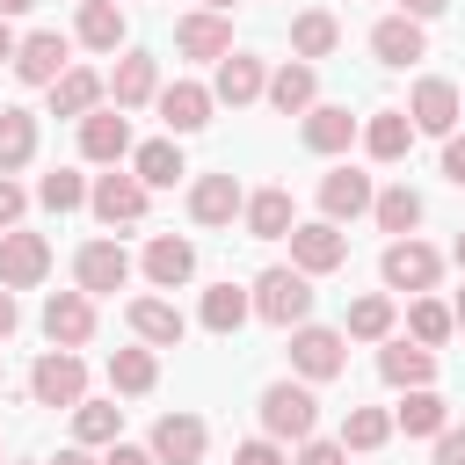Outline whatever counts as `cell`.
Wrapping results in <instances>:
<instances>
[{
	"label": "cell",
	"mask_w": 465,
	"mask_h": 465,
	"mask_svg": "<svg viewBox=\"0 0 465 465\" xmlns=\"http://www.w3.org/2000/svg\"><path fill=\"white\" fill-rule=\"evenodd\" d=\"M254 320L269 327H305L312 320V276L291 262V269H262L254 276Z\"/></svg>",
	"instance_id": "1"
},
{
	"label": "cell",
	"mask_w": 465,
	"mask_h": 465,
	"mask_svg": "<svg viewBox=\"0 0 465 465\" xmlns=\"http://www.w3.org/2000/svg\"><path fill=\"white\" fill-rule=\"evenodd\" d=\"M312 421H320L312 385H291V378L262 385V436H276V443H305V436H312Z\"/></svg>",
	"instance_id": "2"
},
{
	"label": "cell",
	"mask_w": 465,
	"mask_h": 465,
	"mask_svg": "<svg viewBox=\"0 0 465 465\" xmlns=\"http://www.w3.org/2000/svg\"><path fill=\"white\" fill-rule=\"evenodd\" d=\"M378 276H385V291H414V298H421V291H436L443 254H436L429 240H414V232H407V240H392V247L378 254Z\"/></svg>",
	"instance_id": "3"
},
{
	"label": "cell",
	"mask_w": 465,
	"mask_h": 465,
	"mask_svg": "<svg viewBox=\"0 0 465 465\" xmlns=\"http://www.w3.org/2000/svg\"><path fill=\"white\" fill-rule=\"evenodd\" d=\"M341 363H349V334L341 327H291V371L305 378V385H320V378H341Z\"/></svg>",
	"instance_id": "4"
},
{
	"label": "cell",
	"mask_w": 465,
	"mask_h": 465,
	"mask_svg": "<svg viewBox=\"0 0 465 465\" xmlns=\"http://www.w3.org/2000/svg\"><path fill=\"white\" fill-rule=\"evenodd\" d=\"M29 392H36V407H80L87 400V363L73 349H44L36 371H29Z\"/></svg>",
	"instance_id": "5"
},
{
	"label": "cell",
	"mask_w": 465,
	"mask_h": 465,
	"mask_svg": "<svg viewBox=\"0 0 465 465\" xmlns=\"http://www.w3.org/2000/svg\"><path fill=\"white\" fill-rule=\"evenodd\" d=\"M291 262H298L305 276H334V269L349 262V232H341L334 218H312V225H291Z\"/></svg>",
	"instance_id": "6"
},
{
	"label": "cell",
	"mask_w": 465,
	"mask_h": 465,
	"mask_svg": "<svg viewBox=\"0 0 465 465\" xmlns=\"http://www.w3.org/2000/svg\"><path fill=\"white\" fill-rule=\"evenodd\" d=\"M73 283H80L87 298L124 291V283H131V254H124V240H87V247L73 254Z\"/></svg>",
	"instance_id": "7"
},
{
	"label": "cell",
	"mask_w": 465,
	"mask_h": 465,
	"mask_svg": "<svg viewBox=\"0 0 465 465\" xmlns=\"http://www.w3.org/2000/svg\"><path fill=\"white\" fill-rule=\"evenodd\" d=\"M44 276H51V240L7 225V232H0V283H7V291H29V283H44Z\"/></svg>",
	"instance_id": "8"
},
{
	"label": "cell",
	"mask_w": 465,
	"mask_h": 465,
	"mask_svg": "<svg viewBox=\"0 0 465 465\" xmlns=\"http://www.w3.org/2000/svg\"><path fill=\"white\" fill-rule=\"evenodd\" d=\"M145 203H153V189H145L138 174H116V167L87 189V211H94L102 225H138V218H145Z\"/></svg>",
	"instance_id": "9"
},
{
	"label": "cell",
	"mask_w": 465,
	"mask_h": 465,
	"mask_svg": "<svg viewBox=\"0 0 465 465\" xmlns=\"http://www.w3.org/2000/svg\"><path fill=\"white\" fill-rule=\"evenodd\" d=\"M44 334H51V349H87L94 341V298L87 291H51L44 298Z\"/></svg>",
	"instance_id": "10"
},
{
	"label": "cell",
	"mask_w": 465,
	"mask_h": 465,
	"mask_svg": "<svg viewBox=\"0 0 465 465\" xmlns=\"http://www.w3.org/2000/svg\"><path fill=\"white\" fill-rule=\"evenodd\" d=\"M65 65H73V44L58 29H36V36L15 44V80H29V87H51Z\"/></svg>",
	"instance_id": "11"
},
{
	"label": "cell",
	"mask_w": 465,
	"mask_h": 465,
	"mask_svg": "<svg viewBox=\"0 0 465 465\" xmlns=\"http://www.w3.org/2000/svg\"><path fill=\"white\" fill-rule=\"evenodd\" d=\"M407 116H414V131H429V138H450V131H458V87H450L443 73L414 80V94H407Z\"/></svg>",
	"instance_id": "12"
},
{
	"label": "cell",
	"mask_w": 465,
	"mask_h": 465,
	"mask_svg": "<svg viewBox=\"0 0 465 465\" xmlns=\"http://www.w3.org/2000/svg\"><path fill=\"white\" fill-rule=\"evenodd\" d=\"M153 102H160V116H167V138L203 131V124H211V109H218V94H211L203 80H174V87H160Z\"/></svg>",
	"instance_id": "13"
},
{
	"label": "cell",
	"mask_w": 465,
	"mask_h": 465,
	"mask_svg": "<svg viewBox=\"0 0 465 465\" xmlns=\"http://www.w3.org/2000/svg\"><path fill=\"white\" fill-rule=\"evenodd\" d=\"M174 51H182V58H211V65H218V58L232 51V22H225L218 7H196V15H182V22H174Z\"/></svg>",
	"instance_id": "14"
},
{
	"label": "cell",
	"mask_w": 465,
	"mask_h": 465,
	"mask_svg": "<svg viewBox=\"0 0 465 465\" xmlns=\"http://www.w3.org/2000/svg\"><path fill=\"white\" fill-rule=\"evenodd\" d=\"M240 211H247V189L232 174H196L189 182V218L196 225H232Z\"/></svg>",
	"instance_id": "15"
},
{
	"label": "cell",
	"mask_w": 465,
	"mask_h": 465,
	"mask_svg": "<svg viewBox=\"0 0 465 465\" xmlns=\"http://www.w3.org/2000/svg\"><path fill=\"white\" fill-rule=\"evenodd\" d=\"M378 378L400 385V392H407V385H429V378H436V349H421L414 334H385V349H378Z\"/></svg>",
	"instance_id": "16"
},
{
	"label": "cell",
	"mask_w": 465,
	"mask_h": 465,
	"mask_svg": "<svg viewBox=\"0 0 465 465\" xmlns=\"http://www.w3.org/2000/svg\"><path fill=\"white\" fill-rule=\"evenodd\" d=\"M203 443H211V429L196 414H160L153 421V458L160 465H203Z\"/></svg>",
	"instance_id": "17"
},
{
	"label": "cell",
	"mask_w": 465,
	"mask_h": 465,
	"mask_svg": "<svg viewBox=\"0 0 465 465\" xmlns=\"http://www.w3.org/2000/svg\"><path fill=\"white\" fill-rule=\"evenodd\" d=\"M80 153H87L94 167H116V160L131 153V124H124V109H87V116H80Z\"/></svg>",
	"instance_id": "18"
},
{
	"label": "cell",
	"mask_w": 465,
	"mask_h": 465,
	"mask_svg": "<svg viewBox=\"0 0 465 465\" xmlns=\"http://www.w3.org/2000/svg\"><path fill=\"white\" fill-rule=\"evenodd\" d=\"M378 203V189H371V174H356V167H334V174H320V218H363Z\"/></svg>",
	"instance_id": "19"
},
{
	"label": "cell",
	"mask_w": 465,
	"mask_h": 465,
	"mask_svg": "<svg viewBox=\"0 0 465 465\" xmlns=\"http://www.w3.org/2000/svg\"><path fill=\"white\" fill-rule=\"evenodd\" d=\"M145 276H153V291H182L196 276V247L182 232H153L145 240Z\"/></svg>",
	"instance_id": "20"
},
{
	"label": "cell",
	"mask_w": 465,
	"mask_h": 465,
	"mask_svg": "<svg viewBox=\"0 0 465 465\" xmlns=\"http://www.w3.org/2000/svg\"><path fill=\"white\" fill-rule=\"evenodd\" d=\"M109 94H116V109H145V102L160 94V65H153V51H124V58L109 65Z\"/></svg>",
	"instance_id": "21"
},
{
	"label": "cell",
	"mask_w": 465,
	"mask_h": 465,
	"mask_svg": "<svg viewBox=\"0 0 465 465\" xmlns=\"http://www.w3.org/2000/svg\"><path fill=\"white\" fill-rule=\"evenodd\" d=\"M211 94H218V102H232V109L262 102V94H269V73H262V58H247V51H225V58H218V80H211Z\"/></svg>",
	"instance_id": "22"
},
{
	"label": "cell",
	"mask_w": 465,
	"mask_h": 465,
	"mask_svg": "<svg viewBox=\"0 0 465 465\" xmlns=\"http://www.w3.org/2000/svg\"><path fill=\"white\" fill-rule=\"evenodd\" d=\"M312 102H320V73H312V58H283V65L269 73V109L305 116Z\"/></svg>",
	"instance_id": "23"
},
{
	"label": "cell",
	"mask_w": 465,
	"mask_h": 465,
	"mask_svg": "<svg viewBox=\"0 0 465 465\" xmlns=\"http://www.w3.org/2000/svg\"><path fill=\"white\" fill-rule=\"evenodd\" d=\"M356 131H363V124H356L341 102H312V109H305V124H298V138H305L312 153H349V145H356Z\"/></svg>",
	"instance_id": "24"
},
{
	"label": "cell",
	"mask_w": 465,
	"mask_h": 465,
	"mask_svg": "<svg viewBox=\"0 0 465 465\" xmlns=\"http://www.w3.org/2000/svg\"><path fill=\"white\" fill-rule=\"evenodd\" d=\"M131 334H138L145 349H182L189 320H182V305H167V298H131Z\"/></svg>",
	"instance_id": "25"
},
{
	"label": "cell",
	"mask_w": 465,
	"mask_h": 465,
	"mask_svg": "<svg viewBox=\"0 0 465 465\" xmlns=\"http://www.w3.org/2000/svg\"><path fill=\"white\" fill-rule=\"evenodd\" d=\"M102 94H109V73L65 65V73L51 80V116H87V109H102Z\"/></svg>",
	"instance_id": "26"
},
{
	"label": "cell",
	"mask_w": 465,
	"mask_h": 465,
	"mask_svg": "<svg viewBox=\"0 0 465 465\" xmlns=\"http://www.w3.org/2000/svg\"><path fill=\"white\" fill-rule=\"evenodd\" d=\"M371 51H378V65H414V58L429 51V36H421L414 15H385V22L371 29Z\"/></svg>",
	"instance_id": "27"
},
{
	"label": "cell",
	"mask_w": 465,
	"mask_h": 465,
	"mask_svg": "<svg viewBox=\"0 0 465 465\" xmlns=\"http://www.w3.org/2000/svg\"><path fill=\"white\" fill-rule=\"evenodd\" d=\"M240 218H247V232H254V240H291V225H298V203H291V189H254Z\"/></svg>",
	"instance_id": "28"
},
{
	"label": "cell",
	"mask_w": 465,
	"mask_h": 465,
	"mask_svg": "<svg viewBox=\"0 0 465 465\" xmlns=\"http://www.w3.org/2000/svg\"><path fill=\"white\" fill-rule=\"evenodd\" d=\"M392 429H407V436H443V429H450V400L429 392V385H407V400L392 407Z\"/></svg>",
	"instance_id": "29"
},
{
	"label": "cell",
	"mask_w": 465,
	"mask_h": 465,
	"mask_svg": "<svg viewBox=\"0 0 465 465\" xmlns=\"http://www.w3.org/2000/svg\"><path fill=\"white\" fill-rule=\"evenodd\" d=\"M131 174H138L145 189H174L189 167H182V145H174V138H145V145L131 153Z\"/></svg>",
	"instance_id": "30"
},
{
	"label": "cell",
	"mask_w": 465,
	"mask_h": 465,
	"mask_svg": "<svg viewBox=\"0 0 465 465\" xmlns=\"http://www.w3.org/2000/svg\"><path fill=\"white\" fill-rule=\"evenodd\" d=\"M247 312H254V291H240V283H211L196 320H203L211 334H240V327H247Z\"/></svg>",
	"instance_id": "31"
},
{
	"label": "cell",
	"mask_w": 465,
	"mask_h": 465,
	"mask_svg": "<svg viewBox=\"0 0 465 465\" xmlns=\"http://www.w3.org/2000/svg\"><path fill=\"white\" fill-rule=\"evenodd\" d=\"M363 145H371V160H407V145H414V116H407V109H378V116L363 124Z\"/></svg>",
	"instance_id": "32"
},
{
	"label": "cell",
	"mask_w": 465,
	"mask_h": 465,
	"mask_svg": "<svg viewBox=\"0 0 465 465\" xmlns=\"http://www.w3.org/2000/svg\"><path fill=\"white\" fill-rule=\"evenodd\" d=\"M153 385H160V356H153V349H116V356H109V392H131V400H138V392H153Z\"/></svg>",
	"instance_id": "33"
},
{
	"label": "cell",
	"mask_w": 465,
	"mask_h": 465,
	"mask_svg": "<svg viewBox=\"0 0 465 465\" xmlns=\"http://www.w3.org/2000/svg\"><path fill=\"white\" fill-rule=\"evenodd\" d=\"M116 436H124V407L116 400H80L73 407V443L94 450V443H116Z\"/></svg>",
	"instance_id": "34"
},
{
	"label": "cell",
	"mask_w": 465,
	"mask_h": 465,
	"mask_svg": "<svg viewBox=\"0 0 465 465\" xmlns=\"http://www.w3.org/2000/svg\"><path fill=\"white\" fill-rule=\"evenodd\" d=\"M36 160V116L29 109H0V174Z\"/></svg>",
	"instance_id": "35"
},
{
	"label": "cell",
	"mask_w": 465,
	"mask_h": 465,
	"mask_svg": "<svg viewBox=\"0 0 465 465\" xmlns=\"http://www.w3.org/2000/svg\"><path fill=\"white\" fill-rule=\"evenodd\" d=\"M80 44L87 51H116L124 44V7L116 0H80Z\"/></svg>",
	"instance_id": "36"
},
{
	"label": "cell",
	"mask_w": 465,
	"mask_h": 465,
	"mask_svg": "<svg viewBox=\"0 0 465 465\" xmlns=\"http://www.w3.org/2000/svg\"><path fill=\"white\" fill-rule=\"evenodd\" d=\"M334 44H341V22H334L327 7H305V15L291 22V51H298V58H327Z\"/></svg>",
	"instance_id": "37"
},
{
	"label": "cell",
	"mask_w": 465,
	"mask_h": 465,
	"mask_svg": "<svg viewBox=\"0 0 465 465\" xmlns=\"http://www.w3.org/2000/svg\"><path fill=\"white\" fill-rule=\"evenodd\" d=\"M371 218L392 232V240H407L414 225H421V196L407 189V182H392V189H378V203H371Z\"/></svg>",
	"instance_id": "38"
},
{
	"label": "cell",
	"mask_w": 465,
	"mask_h": 465,
	"mask_svg": "<svg viewBox=\"0 0 465 465\" xmlns=\"http://www.w3.org/2000/svg\"><path fill=\"white\" fill-rule=\"evenodd\" d=\"M407 334H414L421 349H443V341L458 334V320H450V305H443V298H429V291H421V298L407 305Z\"/></svg>",
	"instance_id": "39"
},
{
	"label": "cell",
	"mask_w": 465,
	"mask_h": 465,
	"mask_svg": "<svg viewBox=\"0 0 465 465\" xmlns=\"http://www.w3.org/2000/svg\"><path fill=\"white\" fill-rule=\"evenodd\" d=\"M341 334H356V341H385L392 334V298L385 291H363L356 305H349V327Z\"/></svg>",
	"instance_id": "40"
},
{
	"label": "cell",
	"mask_w": 465,
	"mask_h": 465,
	"mask_svg": "<svg viewBox=\"0 0 465 465\" xmlns=\"http://www.w3.org/2000/svg\"><path fill=\"white\" fill-rule=\"evenodd\" d=\"M392 436V414L385 407H349L341 414V450H378Z\"/></svg>",
	"instance_id": "41"
},
{
	"label": "cell",
	"mask_w": 465,
	"mask_h": 465,
	"mask_svg": "<svg viewBox=\"0 0 465 465\" xmlns=\"http://www.w3.org/2000/svg\"><path fill=\"white\" fill-rule=\"evenodd\" d=\"M36 203H44V211H58V218H65V211H80V203H87V182H80V174H73V167H51V174H44V182H36Z\"/></svg>",
	"instance_id": "42"
},
{
	"label": "cell",
	"mask_w": 465,
	"mask_h": 465,
	"mask_svg": "<svg viewBox=\"0 0 465 465\" xmlns=\"http://www.w3.org/2000/svg\"><path fill=\"white\" fill-rule=\"evenodd\" d=\"M291 465H349V450H341V436H334V443H320V436H305Z\"/></svg>",
	"instance_id": "43"
},
{
	"label": "cell",
	"mask_w": 465,
	"mask_h": 465,
	"mask_svg": "<svg viewBox=\"0 0 465 465\" xmlns=\"http://www.w3.org/2000/svg\"><path fill=\"white\" fill-rule=\"evenodd\" d=\"M232 465H291V458H283V443H276V436H254V443H240V450H232Z\"/></svg>",
	"instance_id": "44"
},
{
	"label": "cell",
	"mask_w": 465,
	"mask_h": 465,
	"mask_svg": "<svg viewBox=\"0 0 465 465\" xmlns=\"http://www.w3.org/2000/svg\"><path fill=\"white\" fill-rule=\"evenodd\" d=\"M22 211H29V196H22V182H15V174H0V232H7V225H15Z\"/></svg>",
	"instance_id": "45"
},
{
	"label": "cell",
	"mask_w": 465,
	"mask_h": 465,
	"mask_svg": "<svg viewBox=\"0 0 465 465\" xmlns=\"http://www.w3.org/2000/svg\"><path fill=\"white\" fill-rule=\"evenodd\" d=\"M102 465H160V458H153V443H145V450H138V443H124V436H116V443H109V458H102Z\"/></svg>",
	"instance_id": "46"
},
{
	"label": "cell",
	"mask_w": 465,
	"mask_h": 465,
	"mask_svg": "<svg viewBox=\"0 0 465 465\" xmlns=\"http://www.w3.org/2000/svg\"><path fill=\"white\" fill-rule=\"evenodd\" d=\"M443 174H450V182H458V189H465V138H458V131H450V138H443Z\"/></svg>",
	"instance_id": "47"
},
{
	"label": "cell",
	"mask_w": 465,
	"mask_h": 465,
	"mask_svg": "<svg viewBox=\"0 0 465 465\" xmlns=\"http://www.w3.org/2000/svg\"><path fill=\"white\" fill-rule=\"evenodd\" d=\"M436 465H465V429H443L436 436Z\"/></svg>",
	"instance_id": "48"
},
{
	"label": "cell",
	"mask_w": 465,
	"mask_h": 465,
	"mask_svg": "<svg viewBox=\"0 0 465 465\" xmlns=\"http://www.w3.org/2000/svg\"><path fill=\"white\" fill-rule=\"evenodd\" d=\"M15 327H22V312H15V291H7V283H0V341H7V334H15Z\"/></svg>",
	"instance_id": "49"
},
{
	"label": "cell",
	"mask_w": 465,
	"mask_h": 465,
	"mask_svg": "<svg viewBox=\"0 0 465 465\" xmlns=\"http://www.w3.org/2000/svg\"><path fill=\"white\" fill-rule=\"evenodd\" d=\"M450 0H400V15H414V22H429V15H443Z\"/></svg>",
	"instance_id": "50"
},
{
	"label": "cell",
	"mask_w": 465,
	"mask_h": 465,
	"mask_svg": "<svg viewBox=\"0 0 465 465\" xmlns=\"http://www.w3.org/2000/svg\"><path fill=\"white\" fill-rule=\"evenodd\" d=\"M51 465H102V458H94V450H87V443H73V450H58V458H51Z\"/></svg>",
	"instance_id": "51"
},
{
	"label": "cell",
	"mask_w": 465,
	"mask_h": 465,
	"mask_svg": "<svg viewBox=\"0 0 465 465\" xmlns=\"http://www.w3.org/2000/svg\"><path fill=\"white\" fill-rule=\"evenodd\" d=\"M29 7H36V0H0V15H7V22H15V15H29Z\"/></svg>",
	"instance_id": "52"
},
{
	"label": "cell",
	"mask_w": 465,
	"mask_h": 465,
	"mask_svg": "<svg viewBox=\"0 0 465 465\" xmlns=\"http://www.w3.org/2000/svg\"><path fill=\"white\" fill-rule=\"evenodd\" d=\"M0 58H15V29H7V15H0Z\"/></svg>",
	"instance_id": "53"
},
{
	"label": "cell",
	"mask_w": 465,
	"mask_h": 465,
	"mask_svg": "<svg viewBox=\"0 0 465 465\" xmlns=\"http://www.w3.org/2000/svg\"><path fill=\"white\" fill-rule=\"evenodd\" d=\"M450 320H458V334H465V291H458V298H450Z\"/></svg>",
	"instance_id": "54"
},
{
	"label": "cell",
	"mask_w": 465,
	"mask_h": 465,
	"mask_svg": "<svg viewBox=\"0 0 465 465\" xmlns=\"http://www.w3.org/2000/svg\"><path fill=\"white\" fill-rule=\"evenodd\" d=\"M450 262H458V269H465V232H458V247H450Z\"/></svg>",
	"instance_id": "55"
},
{
	"label": "cell",
	"mask_w": 465,
	"mask_h": 465,
	"mask_svg": "<svg viewBox=\"0 0 465 465\" xmlns=\"http://www.w3.org/2000/svg\"><path fill=\"white\" fill-rule=\"evenodd\" d=\"M203 7H218V15H225V7H232V0H203Z\"/></svg>",
	"instance_id": "56"
},
{
	"label": "cell",
	"mask_w": 465,
	"mask_h": 465,
	"mask_svg": "<svg viewBox=\"0 0 465 465\" xmlns=\"http://www.w3.org/2000/svg\"><path fill=\"white\" fill-rule=\"evenodd\" d=\"M0 465H7V458H0Z\"/></svg>",
	"instance_id": "57"
}]
</instances>
